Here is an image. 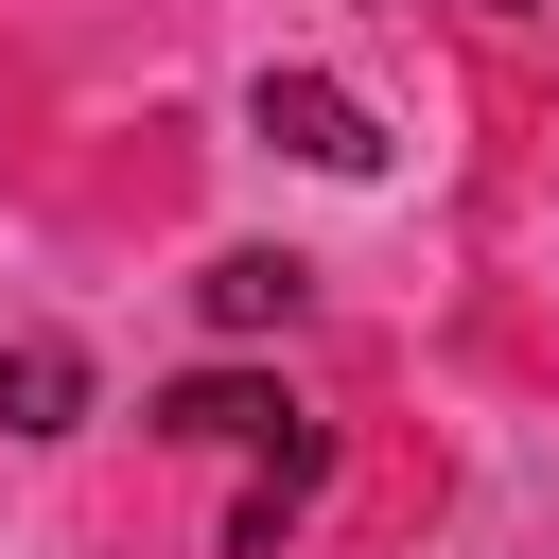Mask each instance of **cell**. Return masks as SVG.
Segmentation results:
<instances>
[{
    "instance_id": "6da1fadb",
    "label": "cell",
    "mask_w": 559,
    "mask_h": 559,
    "mask_svg": "<svg viewBox=\"0 0 559 559\" xmlns=\"http://www.w3.org/2000/svg\"><path fill=\"white\" fill-rule=\"evenodd\" d=\"M245 122H262L280 157H314V175H384V122H367V87H332V70H262V87H245Z\"/></svg>"
},
{
    "instance_id": "7a4b0ae2",
    "label": "cell",
    "mask_w": 559,
    "mask_h": 559,
    "mask_svg": "<svg viewBox=\"0 0 559 559\" xmlns=\"http://www.w3.org/2000/svg\"><path fill=\"white\" fill-rule=\"evenodd\" d=\"M157 437L175 454H280V437H314L280 384H245V367H192V384H157Z\"/></svg>"
},
{
    "instance_id": "3957f363",
    "label": "cell",
    "mask_w": 559,
    "mask_h": 559,
    "mask_svg": "<svg viewBox=\"0 0 559 559\" xmlns=\"http://www.w3.org/2000/svg\"><path fill=\"white\" fill-rule=\"evenodd\" d=\"M70 419H87V349L70 332H17L0 349V437H70Z\"/></svg>"
},
{
    "instance_id": "277c9868",
    "label": "cell",
    "mask_w": 559,
    "mask_h": 559,
    "mask_svg": "<svg viewBox=\"0 0 559 559\" xmlns=\"http://www.w3.org/2000/svg\"><path fill=\"white\" fill-rule=\"evenodd\" d=\"M314 472H332V437H280V454L245 472V507H227V559H280V524L314 507Z\"/></svg>"
},
{
    "instance_id": "5b68a950",
    "label": "cell",
    "mask_w": 559,
    "mask_h": 559,
    "mask_svg": "<svg viewBox=\"0 0 559 559\" xmlns=\"http://www.w3.org/2000/svg\"><path fill=\"white\" fill-rule=\"evenodd\" d=\"M192 297H210V332H280V314H297V297H314V280H297V262H280V245H227V262H210V280H192Z\"/></svg>"
}]
</instances>
